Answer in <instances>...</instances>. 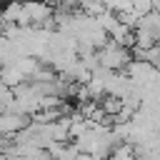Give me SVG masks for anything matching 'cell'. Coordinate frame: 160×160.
<instances>
[{
    "instance_id": "obj_2",
    "label": "cell",
    "mask_w": 160,
    "mask_h": 160,
    "mask_svg": "<svg viewBox=\"0 0 160 160\" xmlns=\"http://www.w3.org/2000/svg\"><path fill=\"white\" fill-rule=\"evenodd\" d=\"M28 125H30V118L22 112H12V110L0 112V138H5V140L20 135Z\"/></svg>"
},
{
    "instance_id": "obj_3",
    "label": "cell",
    "mask_w": 160,
    "mask_h": 160,
    "mask_svg": "<svg viewBox=\"0 0 160 160\" xmlns=\"http://www.w3.org/2000/svg\"><path fill=\"white\" fill-rule=\"evenodd\" d=\"M105 160H138V152H135L132 142H120L110 150V155Z\"/></svg>"
},
{
    "instance_id": "obj_1",
    "label": "cell",
    "mask_w": 160,
    "mask_h": 160,
    "mask_svg": "<svg viewBox=\"0 0 160 160\" xmlns=\"http://www.w3.org/2000/svg\"><path fill=\"white\" fill-rule=\"evenodd\" d=\"M95 60H98V68H100V70H105V72H115V75H118L120 70L128 68V62L132 60V55H130L128 48H120L118 42L108 40L100 50H95Z\"/></svg>"
}]
</instances>
